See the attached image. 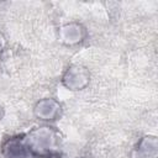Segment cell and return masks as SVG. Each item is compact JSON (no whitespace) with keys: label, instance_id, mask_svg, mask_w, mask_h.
Masks as SVG:
<instances>
[{"label":"cell","instance_id":"3957f363","mask_svg":"<svg viewBox=\"0 0 158 158\" xmlns=\"http://www.w3.org/2000/svg\"><path fill=\"white\" fill-rule=\"evenodd\" d=\"M60 104L54 99H42L40 100L35 109L33 114L38 120L42 121H54L60 116Z\"/></svg>","mask_w":158,"mask_h":158},{"label":"cell","instance_id":"52a82bcc","mask_svg":"<svg viewBox=\"0 0 158 158\" xmlns=\"http://www.w3.org/2000/svg\"><path fill=\"white\" fill-rule=\"evenodd\" d=\"M2 49H4V41H2V40H1V37H0V54H1Z\"/></svg>","mask_w":158,"mask_h":158},{"label":"cell","instance_id":"8992f818","mask_svg":"<svg viewBox=\"0 0 158 158\" xmlns=\"http://www.w3.org/2000/svg\"><path fill=\"white\" fill-rule=\"evenodd\" d=\"M138 158H157L158 156V142L156 136H144L137 144Z\"/></svg>","mask_w":158,"mask_h":158},{"label":"cell","instance_id":"6da1fadb","mask_svg":"<svg viewBox=\"0 0 158 158\" xmlns=\"http://www.w3.org/2000/svg\"><path fill=\"white\" fill-rule=\"evenodd\" d=\"M23 143L30 157L47 158L52 154H58L60 135L54 127L40 126L23 135Z\"/></svg>","mask_w":158,"mask_h":158},{"label":"cell","instance_id":"7a4b0ae2","mask_svg":"<svg viewBox=\"0 0 158 158\" xmlns=\"http://www.w3.org/2000/svg\"><path fill=\"white\" fill-rule=\"evenodd\" d=\"M90 80V74L81 65H70L62 77V84L69 90H81Z\"/></svg>","mask_w":158,"mask_h":158},{"label":"cell","instance_id":"ba28073f","mask_svg":"<svg viewBox=\"0 0 158 158\" xmlns=\"http://www.w3.org/2000/svg\"><path fill=\"white\" fill-rule=\"evenodd\" d=\"M47 158H62L59 154H52V156H49V157H47Z\"/></svg>","mask_w":158,"mask_h":158},{"label":"cell","instance_id":"9c48e42d","mask_svg":"<svg viewBox=\"0 0 158 158\" xmlns=\"http://www.w3.org/2000/svg\"><path fill=\"white\" fill-rule=\"evenodd\" d=\"M80 158H84V157H80Z\"/></svg>","mask_w":158,"mask_h":158},{"label":"cell","instance_id":"5b68a950","mask_svg":"<svg viewBox=\"0 0 158 158\" xmlns=\"http://www.w3.org/2000/svg\"><path fill=\"white\" fill-rule=\"evenodd\" d=\"M86 36L85 28L77 22H70L60 27L59 38L65 44H77L81 42Z\"/></svg>","mask_w":158,"mask_h":158},{"label":"cell","instance_id":"277c9868","mask_svg":"<svg viewBox=\"0 0 158 158\" xmlns=\"http://www.w3.org/2000/svg\"><path fill=\"white\" fill-rule=\"evenodd\" d=\"M1 153L5 158H28L30 154L23 143V135L9 137L1 146Z\"/></svg>","mask_w":158,"mask_h":158}]
</instances>
